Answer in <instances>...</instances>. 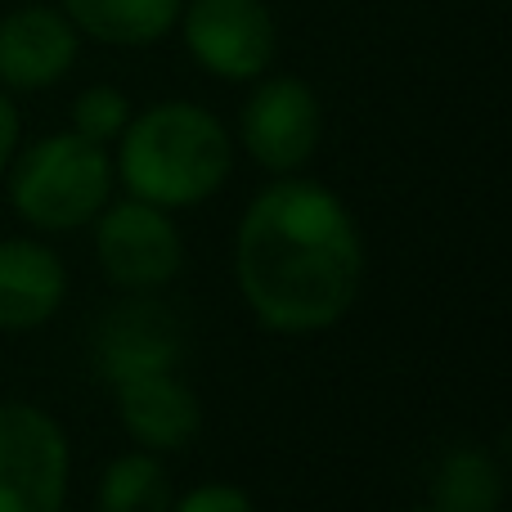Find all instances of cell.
I'll use <instances>...</instances> for the list:
<instances>
[{"label": "cell", "mask_w": 512, "mask_h": 512, "mask_svg": "<svg viewBox=\"0 0 512 512\" xmlns=\"http://www.w3.org/2000/svg\"><path fill=\"white\" fill-rule=\"evenodd\" d=\"M72 450L54 414L5 400L0 405V512H63Z\"/></svg>", "instance_id": "4"}, {"label": "cell", "mask_w": 512, "mask_h": 512, "mask_svg": "<svg viewBox=\"0 0 512 512\" xmlns=\"http://www.w3.org/2000/svg\"><path fill=\"white\" fill-rule=\"evenodd\" d=\"M176 360H180L176 324H171L167 310L149 306V301L117 310L104 324V333H99V369H104L108 382L176 369Z\"/></svg>", "instance_id": "11"}, {"label": "cell", "mask_w": 512, "mask_h": 512, "mask_svg": "<svg viewBox=\"0 0 512 512\" xmlns=\"http://www.w3.org/2000/svg\"><path fill=\"white\" fill-rule=\"evenodd\" d=\"M180 5L185 0H59V9L81 36L99 45H122V50H140L176 32Z\"/></svg>", "instance_id": "12"}, {"label": "cell", "mask_w": 512, "mask_h": 512, "mask_svg": "<svg viewBox=\"0 0 512 512\" xmlns=\"http://www.w3.org/2000/svg\"><path fill=\"white\" fill-rule=\"evenodd\" d=\"M171 512H256L252 495L243 486H230V481H203L189 495L171 499Z\"/></svg>", "instance_id": "16"}, {"label": "cell", "mask_w": 512, "mask_h": 512, "mask_svg": "<svg viewBox=\"0 0 512 512\" xmlns=\"http://www.w3.org/2000/svg\"><path fill=\"white\" fill-rule=\"evenodd\" d=\"M95 256L113 288L158 292L185 265V243L171 212L144 198H122V203L108 198V207L95 216Z\"/></svg>", "instance_id": "5"}, {"label": "cell", "mask_w": 512, "mask_h": 512, "mask_svg": "<svg viewBox=\"0 0 512 512\" xmlns=\"http://www.w3.org/2000/svg\"><path fill=\"white\" fill-rule=\"evenodd\" d=\"M171 477L153 450L122 454L99 477V512H171Z\"/></svg>", "instance_id": "14"}, {"label": "cell", "mask_w": 512, "mask_h": 512, "mask_svg": "<svg viewBox=\"0 0 512 512\" xmlns=\"http://www.w3.org/2000/svg\"><path fill=\"white\" fill-rule=\"evenodd\" d=\"M504 504V468L490 450L463 445L436 468L432 508L441 512H499Z\"/></svg>", "instance_id": "13"}, {"label": "cell", "mask_w": 512, "mask_h": 512, "mask_svg": "<svg viewBox=\"0 0 512 512\" xmlns=\"http://www.w3.org/2000/svg\"><path fill=\"white\" fill-rule=\"evenodd\" d=\"M81 32L54 5H18L0 18V86L45 90L77 63Z\"/></svg>", "instance_id": "8"}, {"label": "cell", "mask_w": 512, "mask_h": 512, "mask_svg": "<svg viewBox=\"0 0 512 512\" xmlns=\"http://www.w3.org/2000/svg\"><path fill=\"white\" fill-rule=\"evenodd\" d=\"M396 512H441V508H432V504H423V508H396Z\"/></svg>", "instance_id": "18"}, {"label": "cell", "mask_w": 512, "mask_h": 512, "mask_svg": "<svg viewBox=\"0 0 512 512\" xmlns=\"http://www.w3.org/2000/svg\"><path fill=\"white\" fill-rule=\"evenodd\" d=\"M239 140L270 176H297L324 140V104L301 77H256L239 113Z\"/></svg>", "instance_id": "7"}, {"label": "cell", "mask_w": 512, "mask_h": 512, "mask_svg": "<svg viewBox=\"0 0 512 512\" xmlns=\"http://www.w3.org/2000/svg\"><path fill=\"white\" fill-rule=\"evenodd\" d=\"M113 396H117V418H122L126 436L140 450L171 454V450H185L203 432V405L176 378V369L122 378L113 382Z\"/></svg>", "instance_id": "9"}, {"label": "cell", "mask_w": 512, "mask_h": 512, "mask_svg": "<svg viewBox=\"0 0 512 512\" xmlns=\"http://www.w3.org/2000/svg\"><path fill=\"white\" fill-rule=\"evenodd\" d=\"M113 158L77 131L45 135L9 162V203L32 230L68 234L90 225L113 198Z\"/></svg>", "instance_id": "3"}, {"label": "cell", "mask_w": 512, "mask_h": 512, "mask_svg": "<svg viewBox=\"0 0 512 512\" xmlns=\"http://www.w3.org/2000/svg\"><path fill=\"white\" fill-rule=\"evenodd\" d=\"M189 54L221 81H256L279 54V23L265 0H185L176 18Z\"/></svg>", "instance_id": "6"}, {"label": "cell", "mask_w": 512, "mask_h": 512, "mask_svg": "<svg viewBox=\"0 0 512 512\" xmlns=\"http://www.w3.org/2000/svg\"><path fill=\"white\" fill-rule=\"evenodd\" d=\"M234 167V140L225 122L203 104L162 99V104L131 113L117 135V176L131 198L176 212L198 207L221 194Z\"/></svg>", "instance_id": "2"}, {"label": "cell", "mask_w": 512, "mask_h": 512, "mask_svg": "<svg viewBox=\"0 0 512 512\" xmlns=\"http://www.w3.org/2000/svg\"><path fill=\"white\" fill-rule=\"evenodd\" d=\"M234 279L248 310L274 333L342 324L364 288V239L351 207L319 180L279 176L239 221Z\"/></svg>", "instance_id": "1"}, {"label": "cell", "mask_w": 512, "mask_h": 512, "mask_svg": "<svg viewBox=\"0 0 512 512\" xmlns=\"http://www.w3.org/2000/svg\"><path fill=\"white\" fill-rule=\"evenodd\" d=\"M68 297V270L59 252L36 239H0V328L32 333L50 324Z\"/></svg>", "instance_id": "10"}, {"label": "cell", "mask_w": 512, "mask_h": 512, "mask_svg": "<svg viewBox=\"0 0 512 512\" xmlns=\"http://www.w3.org/2000/svg\"><path fill=\"white\" fill-rule=\"evenodd\" d=\"M14 153H18V108L9 99V90L0 86V176L9 171Z\"/></svg>", "instance_id": "17"}, {"label": "cell", "mask_w": 512, "mask_h": 512, "mask_svg": "<svg viewBox=\"0 0 512 512\" xmlns=\"http://www.w3.org/2000/svg\"><path fill=\"white\" fill-rule=\"evenodd\" d=\"M131 122V99L117 86H90L72 99V131L90 144H117V135Z\"/></svg>", "instance_id": "15"}]
</instances>
